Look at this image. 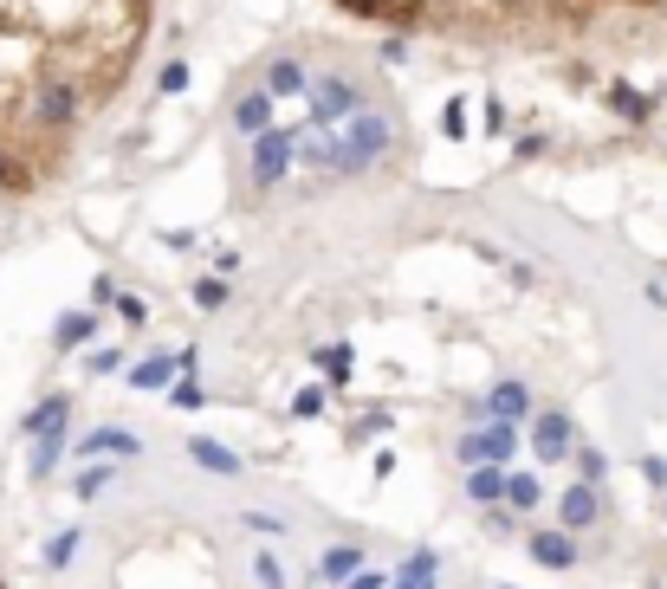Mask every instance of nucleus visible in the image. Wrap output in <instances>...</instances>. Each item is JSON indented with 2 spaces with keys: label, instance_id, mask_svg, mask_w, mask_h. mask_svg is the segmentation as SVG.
I'll return each instance as SVG.
<instances>
[{
  "label": "nucleus",
  "instance_id": "f257e3e1",
  "mask_svg": "<svg viewBox=\"0 0 667 589\" xmlns=\"http://www.w3.org/2000/svg\"><path fill=\"white\" fill-rule=\"evenodd\" d=\"M156 0H0V149L52 175L78 123L136 72Z\"/></svg>",
  "mask_w": 667,
  "mask_h": 589
},
{
  "label": "nucleus",
  "instance_id": "f03ea898",
  "mask_svg": "<svg viewBox=\"0 0 667 589\" xmlns=\"http://www.w3.org/2000/svg\"><path fill=\"white\" fill-rule=\"evenodd\" d=\"M396 149H402L396 117H389V111H376V104H363V111L350 117V123H337V175L370 169V162L396 156Z\"/></svg>",
  "mask_w": 667,
  "mask_h": 589
},
{
  "label": "nucleus",
  "instance_id": "7ed1b4c3",
  "mask_svg": "<svg viewBox=\"0 0 667 589\" xmlns=\"http://www.w3.org/2000/svg\"><path fill=\"white\" fill-rule=\"evenodd\" d=\"M363 104H370V98H363V85L350 72H324L318 85H311V117H318V123H350Z\"/></svg>",
  "mask_w": 667,
  "mask_h": 589
},
{
  "label": "nucleus",
  "instance_id": "20e7f679",
  "mask_svg": "<svg viewBox=\"0 0 667 589\" xmlns=\"http://www.w3.org/2000/svg\"><path fill=\"white\" fill-rule=\"evenodd\" d=\"M512 441H519V428H506V421H486V428H467L454 441L460 467H480V460H493V467H506L512 460Z\"/></svg>",
  "mask_w": 667,
  "mask_h": 589
},
{
  "label": "nucleus",
  "instance_id": "39448f33",
  "mask_svg": "<svg viewBox=\"0 0 667 589\" xmlns=\"http://www.w3.org/2000/svg\"><path fill=\"white\" fill-rule=\"evenodd\" d=\"M182 376H195V350H156V356H143L136 369H124V382L130 389H143V395H156V389H175Z\"/></svg>",
  "mask_w": 667,
  "mask_h": 589
},
{
  "label": "nucleus",
  "instance_id": "423d86ee",
  "mask_svg": "<svg viewBox=\"0 0 667 589\" xmlns=\"http://www.w3.org/2000/svg\"><path fill=\"white\" fill-rule=\"evenodd\" d=\"M292 156H298V136H292V130L253 136V188H272L285 169H292Z\"/></svg>",
  "mask_w": 667,
  "mask_h": 589
},
{
  "label": "nucleus",
  "instance_id": "0eeeda50",
  "mask_svg": "<svg viewBox=\"0 0 667 589\" xmlns=\"http://www.w3.org/2000/svg\"><path fill=\"white\" fill-rule=\"evenodd\" d=\"M532 454L544 460V467H551V460H564V454H577V421L557 415V408L532 415Z\"/></svg>",
  "mask_w": 667,
  "mask_h": 589
},
{
  "label": "nucleus",
  "instance_id": "6e6552de",
  "mask_svg": "<svg viewBox=\"0 0 667 589\" xmlns=\"http://www.w3.org/2000/svg\"><path fill=\"white\" fill-rule=\"evenodd\" d=\"M486 421H506V428H525L532 421V389H525L519 376H506V382H493L486 389V408H480Z\"/></svg>",
  "mask_w": 667,
  "mask_h": 589
},
{
  "label": "nucleus",
  "instance_id": "1a4fd4ad",
  "mask_svg": "<svg viewBox=\"0 0 667 589\" xmlns=\"http://www.w3.org/2000/svg\"><path fill=\"white\" fill-rule=\"evenodd\" d=\"M603 518V499H596V479H577V486L557 499V525L564 531H583V525H596Z\"/></svg>",
  "mask_w": 667,
  "mask_h": 589
},
{
  "label": "nucleus",
  "instance_id": "9d476101",
  "mask_svg": "<svg viewBox=\"0 0 667 589\" xmlns=\"http://www.w3.org/2000/svg\"><path fill=\"white\" fill-rule=\"evenodd\" d=\"M525 544H532V557H538L544 570H570V564H577V544H570V531H564V525H557V531H551V525H538Z\"/></svg>",
  "mask_w": 667,
  "mask_h": 589
},
{
  "label": "nucleus",
  "instance_id": "9b49d317",
  "mask_svg": "<svg viewBox=\"0 0 667 589\" xmlns=\"http://www.w3.org/2000/svg\"><path fill=\"white\" fill-rule=\"evenodd\" d=\"M65 421H72V395H46V402L20 421V434H26V441H46V434H59Z\"/></svg>",
  "mask_w": 667,
  "mask_h": 589
},
{
  "label": "nucleus",
  "instance_id": "f8f14e48",
  "mask_svg": "<svg viewBox=\"0 0 667 589\" xmlns=\"http://www.w3.org/2000/svg\"><path fill=\"white\" fill-rule=\"evenodd\" d=\"M78 454H85V460H98V454L136 460V454H143V441H136L130 428H98V434H85V441H78Z\"/></svg>",
  "mask_w": 667,
  "mask_h": 589
},
{
  "label": "nucleus",
  "instance_id": "ddd939ff",
  "mask_svg": "<svg viewBox=\"0 0 667 589\" xmlns=\"http://www.w3.org/2000/svg\"><path fill=\"white\" fill-rule=\"evenodd\" d=\"M506 467H493V460H480V467H467V499L473 505H506Z\"/></svg>",
  "mask_w": 667,
  "mask_h": 589
},
{
  "label": "nucleus",
  "instance_id": "4468645a",
  "mask_svg": "<svg viewBox=\"0 0 667 589\" xmlns=\"http://www.w3.org/2000/svg\"><path fill=\"white\" fill-rule=\"evenodd\" d=\"M188 460H195V467H208V473H221V479L240 473V454H234V447H221V441H208V434H195V441H188Z\"/></svg>",
  "mask_w": 667,
  "mask_h": 589
},
{
  "label": "nucleus",
  "instance_id": "2eb2a0df",
  "mask_svg": "<svg viewBox=\"0 0 667 589\" xmlns=\"http://www.w3.org/2000/svg\"><path fill=\"white\" fill-rule=\"evenodd\" d=\"M363 570V551L357 544H331V551L318 557V583H350Z\"/></svg>",
  "mask_w": 667,
  "mask_h": 589
},
{
  "label": "nucleus",
  "instance_id": "dca6fc26",
  "mask_svg": "<svg viewBox=\"0 0 667 589\" xmlns=\"http://www.w3.org/2000/svg\"><path fill=\"white\" fill-rule=\"evenodd\" d=\"M234 123H240L247 136H266V130H272V91H266V85L247 91V98L234 104Z\"/></svg>",
  "mask_w": 667,
  "mask_h": 589
},
{
  "label": "nucleus",
  "instance_id": "f3484780",
  "mask_svg": "<svg viewBox=\"0 0 667 589\" xmlns=\"http://www.w3.org/2000/svg\"><path fill=\"white\" fill-rule=\"evenodd\" d=\"M434 570H441V557H434V551H415L396 577H389V589H434Z\"/></svg>",
  "mask_w": 667,
  "mask_h": 589
},
{
  "label": "nucleus",
  "instance_id": "a211bd4d",
  "mask_svg": "<svg viewBox=\"0 0 667 589\" xmlns=\"http://www.w3.org/2000/svg\"><path fill=\"white\" fill-rule=\"evenodd\" d=\"M266 91L272 98H298V91H305V65L298 59H272L266 65Z\"/></svg>",
  "mask_w": 667,
  "mask_h": 589
},
{
  "label": "nucleus",
  "instance_id": "6ab92c4d",
  "mask_svg": "<svg viewBox=\"0 0 667 589\" xmlns=\"http://www.w3.org/2000/svg\"><path fill=\"white\" fill-rule=\"evenodd\" d=\"M91 337H98V318H91V311H65L59 331H52V344H59V350H78V344H91Z\"/></svg>",
  "mask_w": 667,
  "mask_h": 589
},
{
  "label": "nucleus",
  "instance_id": "aec40b11",
  "mask_svg": "<svg viewBox=\"0 0 667 589\" xmlns=\"http://www.w3.org/2000/svg\"><path fill=\"white\" fill-rule=\"evenodd\" d=\"M538 499H544V479H538V473H512V479H506V505H512L519 518L538 512Z\"/></svg>",
  "mask_w": 667,
  "mask_h": 589
},
{
  "label": "nucleus",
  "instance_id": "412c9836",
  "mask_svg": "<svg viewBox=\"0 0 667 589\" xmlns=\"http://www.w3.org/2000/svg\"><path fill=\"white\" fill-rule=\"evenodd\" d=\"M65 447H72V428H59V434H46V441H33V479H46L52 467H59Z\"/></svg>",
  "mask_w": 667,
  "mask_h": 589
},
{
  "label": "nucleus",
  "instance_id": "4be33fe9",
  "mask_svg": "<svg viewBox=\"0 0 667 589\" xmlns=\"http://www.w3.org/2000/svg\"><path fill=\"white\" fill-rule=\"evenodd\" d=\"M609 104H616V111L629 117V123H648V117H655V98H648V91H629V85L609 91Z\"/></svg>",
  "mask_w": 667,
  "mask_h": 589
},
{
  "label": "nucleus",
  "instance_id": "5701e85b",
  "mask_svg": "<svg viewBox=\"0 0 667 589\" xmlns=\"http://www.w3.org/2000/svg\"><path fill=\"white\" fill-rule=\"evenodd\" d=\"M111 479H117V467H104V460H91V467L72 479V492H78V499H98V492L111 486Z\"/></svg>",
  "mask_w": 667,
  "mask_h": 589
},
{
  "label": "nucleus",
  "instance_id": "b1692460",
  "mask_svg": "<svg viewBox=\"0 0 667 589\" xmlns=\"http://www.w3.org/2000/svg\"><path fill=\"white\" fill-rule=\"evenodd\" d=\"M318 369H324L331 382H350V344H324V350H318Z\"/></svg>",
  "mask_w": 667,
  "mask_h": 589
},
{
  "label": "nucleus",
  "instance_id": "393cba45",
  "mask_svg": "<svg viewBox=\"0 0 667 589\" xmlns=\"http://www.w3.org/2000/svg\"><path fill=\"white\" fill-rule=\"evenodd\" d=\"M253 583H260V589H285V564L272 551H260V557H253Z\"/></svg>",
  "mask_w": 667,
  "mask_h": 589
},
{
  "label": "nucleus",
  "instance_id": "a878e982",
  "mask_svg": "<svg viewBox=\"0 0 667 589\" xmlns=\"http://www.w3.org/2000/svg\"><path fill=\"white\" fill-rule=\"evenodd\" d=\"M72 557H78V531H59V538L46 544V564H52V570H65Z\"/></svg>",
  "mask_w": 667,
  "mask_h": 589
},
{
  "label": "nucleus",
  "instance_id": "bb28decb",
  "mask_svg": "<svg viewBox=\"0 0 667 589\" xmlns=\"http://www.w3.org/2000/svg\"><path fill=\"white\" fill-rule=\"evenodd\" d=\"M577 473H583V479H603V473H609V460H603V447H590V441H577Z\"/></svg>",
  "mask_w": 667,
  "mask_h": 589
},
{
  "label": "nucleus",
  "instance_id": "cd10ccee",
  "mask_svg": "<svg viewBox=\"0 0 667 589\" xmlns=\"http://www.w3.org/2000/svg\"><path fill=\"white\" fill-rule=\"evenodd\" d=\"M195 305H201V311H221V305H227V279H201V285H195Z\"/></svg>",
  "mask_w": 667,
  "mask_h": 589
},
{
  "label": "nucleus",
  "instance_id": "c85d7f7f",
  "mask_svg": "<svg viewBox=\"0 0 667 589\" xmlns=\"http://www.w3.org/2000/svg\"><path fill=\"white\" fill-rule=\"evenodd\" d=\"M240 525H247V531H260V538H279V531H285V518H279V512H247Z\"/></svg>",
  "mask_w": 667,
  "mask_h": 589
},
{
  "label": "nucleus",
  "instance_id": "c756f323",
  "mask_svg": "<svg viewBox=\"0 0 667 589\" xmlns=\"http://www.w3.org/2000/svg\"><path fill=\"white\" fill-rule=\"evenodd\" d=\"M117 318H124V324H149V305L136 292H117Z\"/></svg>",
  "mask_w": 667,
  "mask_h": 589
},
{
  "label": "nucleus",
  "instance_id": "7c9ffc66",
  "mask_svg": "<svg viewBox=\"0 0 667 589\" xmlns=\"http://www.w3.org/2000/svg\"><path fill=\"white\" fill-rule=\"evenodd\" d=\"M91 376H117V369H124V350H91Z\"/></svg>",
  "mask_w": 667,
  "mask_h": 589
},
{
  "label": "nucleus",
  "instance_id": "2f4dec72",
  "mask_svg": "<svg viewBox=\"0 0 667 589\" xmlns=\"http://www.w3.org/2000/svg\"><path fill=\"white\" fill-rule=\"evenodd\" d=\"M292 415H298V421H311V415H324V389H298V402H292Z\"/></svg>",
  "mask_w": 667,
  "mask_h": 589
},
{
  "label": "nucleus",
  "instance_id": "473e14b6",
  "mask_svg": "<svg viewBox=\"0 0 667 589\" xmlns=\"http://www.w3.org/2000/svg\"><path fill=\"white\" fill-rule=\"evenodd\" d=\"M344 589H389V577H383V570H370V564H363V570H357V577H350Z\"/></svg>",
  "mask_w": 667,
  "mask_h": 589
},
{
  "label": "nucleus",
  "instance_id": "72a5a7b5",
  "mask_svg": "<svg viewBox=\"0 0 667 589\" xmlns=\"http://www.w3.org/2000/svg\"><path fill=\"white\" fill-rule=\"evenodd\" d=\"M182 85H188V65L169 59V65H162V91H182Z\"/></svg>",
  "mask_w": 667,
  "mask_h": 589
},
{
  "label": "nucleus",
  "instance_id": "f704fd0d",
  "mask_svg": "<svg viewBox=\"0 0 667 589\" xmlns=\"http://www.w3.org/2000/svg\"><path fill=\"white\" fill-rule=\"evenodd\" d=\"M201 402V389H195V376H182V382H175V408H195Z\"/></svg>",
  "mask_w": 667,
  "mask_h": 589
},
{
  "label": "nucleus",
  "instance_id": "c9c22d12",
  "mask_svg": "<svg viewBox=\"0 0 667 589\" xmlns=\"http://www.w3.org/2000/svg\"><path fill=\"white\" fill-rule=\"evenodd\" d=\"M642 473H648V486H661V492H667V467H661V460H642Z\"/></svg>",
  "mask_w": 667,
  "mask_h": 589
}]
</instances>
